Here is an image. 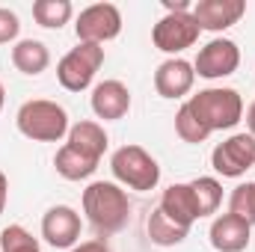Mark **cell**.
Returning a JSON list of instances; mask_svg holds the SVG:
<instances>
[{"label":"cell","mask_w":255,"mask_h":252,"mask_svg":"<svg viewBox=\"0 0 255 252\" xmlns=\"http://www.w3.org/2000/svg\"><path fill=\"white\" fill-rule=\"evenodd\" d=\"M83 214L98 238H110L128 226L130 199L116 181H92L83 190Z\"/></svg>","instance_id":"6da1fadb"},{"label":"cell","mask_w":255,"mask_h":252,"mask_svg":"<svg viewBox=\"0 0 255 252\" xmlns=\"http://www.w3.org/2000/svg\"><path fill=\"white\" fill-rule=\"evenodd\" d=\"M15 127L21 130V136L33 139V142H60L68 136V113L63 104L51 101V98H30L18 107L15 113Z\"/></svg>","instance_id":"7a4b0ae2"},{"label":"cell","mask_w":255,"mask_h":252,"mask_svg":"<svg viewBox=\"0 0 255 252\" xmlns=\"http://www.w3.org/2000/svg\"><path fill=\"white\" fill-rule=\"evenodd\" d=\"M190 110L199 116V122L214 130H232L244 119V98L232 86H208L190 95Z\"/></svg>","instance_id":"3957f363"},{"label":"cell","mask_w":255,"mask_h":252,"mask_svg":"<svg viewBox=\"0 0 255 252\" xmlns=\"http://www.w3.org/2000/svg\"><path fill=\"white\" fill-rule=\"evenodd\" d=\"M110 169H113V178L130 190H154L160 181V166L157 160L142 148V145H122L113 151L110 157Z\"/></svg>","instance_id":"277c9868"},{"label":"cell","mask_w":255,"mask_h":252,"mask_svg":"<svg viewBox=\"0 0 255 252\" xmlns=\"http://www.w3.org/2000/svg\"><path fill=\"white\" fill-rule=\"evenodd\" d=\"M101 65H104V48L101 45L77 42V48H71L57 63V80L68 92H83L92 86Z\"/></svg>","instance_id":"5b68a950"},{"label":"cell","mask_w":255,"mask_h":252,"mask_svg":"<svg viewBox=\"0 0 255 252\" xmlns=\"http://www.w3.org/2000/svg\"><path fill=\"white\" fill-rule=\"evenodd\" d=\"M74 33L77 42H89V45H101L113 42L122 33V12L116 3H92L86 6L77 21H74Z\"/></svg>","instance_id":"8992f818"},{"label":"cell","mask_w":255,"mask_h":252,"mask_svg":"<svg viewBox=\"0 0 255 252\" xmlns=\"http://www.w3.org/2000/svg\"><path fill=\"white\" fill-rule=\"evenodd\" d=\"M199 24L193 18V12H166L154 27H151V42L157 51L178 57L181 51L193 48L199 42Z\"/></svg>","instance_id":"52a82bcc"},{"label":"cell","mask_w":255,"mask_h":252,"mask_svg":"<svg viewBox=\"0 0 255 252\" xmlns=\"http://www.w3.org/2000/svg\"><path fill=\"white\" fill-rule=\"evenodd\" d=\"M211 166L217 175L223 178H241L255 166V136L241 130L232 133L229 139H223L214 151H211Z\"/></svg>","instance_id":"ba28073f"},{"label":"cell","mask_w":255,"mask_h":252,"mask_svg":"<svg viewBox=\"0 0 255 252\" xmlns=\"http://www.w3.org/2000/svg\"><path fill=\"white\" fill-rule=\"evenodd\" d=\"M238 65H241V48H238V42H232L226 36H217L205 48H199L193 71L199 77H205V80H223V77L235 74Z\"/></svg>","instance_id":"9c48e42d"},{"label":"cell","mask_w":255,"mask_h":252,"mask_svg":"<svg viewBox=\"0 0 255 252\" xmlns=\"http://www.w3.org/2000/svg\"><path fill=\"white\" fill-rule=\"evenodd\" d=\"M80 214L71 205H54L45 211L42 217V238L54 247V250H71L80 244Z\"/></svg>","instance_id":"30bf717a"},{"label":"cell","mask_w":255,"mask_h":252,"mask_svg":"<svg viewBox=\"0 0 255 252\" xmlns=\"http://www.w3.org/2000/svg\"><path fill=\"white\" fill-rule=\"evenodd\" d=\"M247 12L244 0H196L193 3V18L199 24V30L208 33H223L229 27H235Z\"/></svg>","instance_id":"8fae6325"},{"label":"cell","mask_w":255,"mask_h":252,"mask_svg":"<svg viewBox=\"0 0 255 252\" xmlns=\"http://www.w3.org/2000/svg\"><path fill=\"white\" fill-rule=\"evenodd\" d=\"M89 107H92V113L98 119L119 122V119H125L128 110H130V89L122 80H101V83L92 86Z\"/></svg>","instance_id":"7c38bea8"},{"label":"cell","mask_w":255,"mask_h":252,"mask_svg":"<svg viewBox=\"0 0 255 252\" xmlns=\"http://www.w3.org/2000/svg\"><path fill=\"white\" fill-rule=\"evenodd\" d=\"M193 83H196L193 63L181 60V57L163 60V63L157 65V71H154V92H157L160 98H169V101L184 98L193 89Z\"/></svg>","instance_id":"4fadbf2b"},{"label":"cell","mask_w":255,"mask_h":252,"mask_svg":"<svg viewBox=\"0 0 255 252\" xmlns=\"http://www.w3.org/2000/svg\"><path fill=\"white\" fill-rule=\"evenodd\" d=\"M250 235H253V226L235 214H220L214 217L211 229H208V238H211V247L217 252H244L250 247Z\"/></svg>","instance_id":"5bb4252c"},{"label":"cell","mask_w":255,"mask_h":252,"mask_svg":"<svg viewBox=\"0 0 255 252\" xmlns=\"http://www.w3.org/2000/svg\"><path fill=\"white\" fill-rule=\"evenodd\" d=\"M65 142H68L71 148H77L80 154H86V157H92V160H101L104 151H107V145H110V136H107V130H104L101 122L83 119V122H74V125L68 127Z\"/></svg>","instance_id":"9a60e30c"},{"label":"cell","mask_w":255,"mask_h":252,"mask_svg":"<svg viewBox=\"0 0 255 252\" xmlns=\"http://www.w3.org/2000/svg\"><path fill=\"white\" fill-rule=\"evenodd\" d=\"M169 220H175L178 226L193 229V223L199 220V208H196V199H193L190 181L187 184H169L160 196V205H157Z\"/></svg>","instance_id":"2e32d148"},{"label":"cell","mask_w":255,"mask_h":252,"mask_svg":"<svg viewBox=\"0 0 255 252\" xmlns=\"http://www.w3.org/2000/svg\"><path fill=\"white\" fill-rule=\"evenodd\" d=\"M12 65H15L21 74L36 77V74H42V71L51 65V51H48V45L39 42V39H21V42H15V48H12Z\"/></svg>","instance_id":"e0dca14e"},{"label":"cell","mask_w":255,"mask_h":252,"mask_svg":"<svg viewBox=\"0 0 255 252\" xmlns=\"http://www.w3.org/2000/svg\"><path fill=\"white\" fill-rule=\"evenodd\" d=\"M98 163H101V160H92V157L80 154V151L71 148L68 142L60 145L57 154H54V169H57V175L65 178V181H86V178L98 169Z\"/></svg>","instance_id":"ac0fdd59"},{"label":"cell","mask_w":255,"mask_h":252,"mask_svg":"<svg viewBox=\"0 0 255 252\" xmlns=\"http://www.w3.org/2000/svg\"><path fill=\"white\" fill-rule=\"evenodd\" d=\"M145 232H148V238H151L154 247H178V244H184L187 235H190V229H184V226H178L175 220H169L160 208L151 211V217H148V223H145Z\"/></svg>","instance_id":"d6986e66"},{"label":"cell","mask_w":255,"mask_h":252,"mask_svg":"<svg viewBox=\"0 0 255 252\" xmlns=\"http://www.w3.org/2000/svg\"><path fill=\"white\" fill-rule=\"evenodd\" d=\"M193 199H196V208H199V220L202 217H214L223 205V184L214 178V175H199L190 181Z\"/></svg>","instance_id":"ffe728a7"},{"label":"cell","mask_w":255,"mask_h":252,"mask_svg":"<svg viewBox=\"0 0 255 252\" xmlns=\"http://www.w3.org/2000/svg\"><path fill=\"white\" fill-rule=\"evenodd\" d=\"M71 15H74L71 0H36L33 3V18L45 30H60V27H65L71 21Z\"/></svg>","instance_id":"44dd1931"},{"label":"cell","mask_w":255,"mask_h":252,"mask_svg":"<svg viewBox=\"0 0 255 252\" xmlns=\"http://www.w3.org/2000/svg\"><path fill=\"white\" fill-rule=\"evenodd\" d=\"M175 133H178L184 142H190V145H199V142H205V139L211 136V130L199 122V116L190 110L187 101H184V104L178 107V113H175Z\"/></svg>","instance_id":"7402d4cb"},{"label":"cell","mask_w":255,"mask_h":252,"mask_svg":"<svg viewBox=\"0 0 255 252\" xmlns=\"http://www.w3.org/2000/svg\"><path fill=\"white\" fill-rule=\"evenodd\" d=\"M0 252H42V247L24 226L12 223L0 232Z\"/></svg>","instance_id":"603a6c76"},{"label":"cell","mask_w":255,"mask_h":252,"mask_svg":"<svg viewBox=\"0 0 255 252\" xmlns=\"http://www.w3.org/2000/svg\"><path fill=\"white\" fill-rule=\"evenodd\" d=\"M229 214L247 220L250 226H255V181L238 184L229 196Z\"/></svg>","instance_id":"cb8c5ba5"},{"label":"cell","mask_w":255,"mask_h":252,"mask_svg":"<svg viewBox=\"0 0 255 252\" xmlns=\"http://www.w3.org/2000/svg\"><path fill=\"white\" fill-rule=\"evenodd\" d=\"M18 33H21V21H18V15H15L12 9L0 6V45L15 42V39H18Z\"/></svg>","instance_id":"d4e9b609"},{"label":"cell","mask_w":255,"mask_h":252,"mask_svg":"<svg viewBox=\"0 0 255 252\" xmlns=\"http://www.w3.org/2000/svg\"><path fill=\"white\" fill-rule=\"evenodd\" d=\"M68 252H110V247H107L104 238H92V241H83V244L71 247Z\"/></svg>","instance_id":"484cf974"},{"label":"cell","mask_w":255,"mask_h":252,"mask_svg":"<svg viewBox=\"0 0 255 252\" xmlns=\"http://www.w3.org/2000/svg\"><path fill=\"white\" fill-rule=\"evenodd\" d=\"M163 9L166 12H193V3H187V0H163Z\"/></svg>","instance_id":"4316f807"},{"label":"cell","mask_w":255,"mask_h":252,"mask_svg":"<svg viewBox=\"0 0 255 252\" xmlns=\"http://www.w3.org/2000/svg\"><path fill=\"white\" fill-rule=\"evenodd\" d=\"M6 202H9V178H6V172L0 169V214L6 211Z\"/></svg>","instance_id":"83f0119b"},{"label":"cell","mask_w":255,"mask_h":252,"mask_svg":"<svg viewBox=\"0 0 255 252\" xmlns=\"http://www.w3.org/2000/svg\"><path fill=\"white\" fill-rule=\"evenodd\" d=\"M247 127H250L247 133H253V136H255V101L247 107Z\"/></svg>","instance_id":"f1b7e54d"},{"label":"cell","mask_w":255,"mask_h":252,"mask_svg":"<svg viewBox=\"0 0 255 252\" xmlns=\"http://www.w3.org/2000/svg\"><path fill=\"white\" fill-rule=\"evenodd\" d=\"M3 104H6V89H3V83H0V110H3Z\"/></svg>","instance_id":"f546056e"}]
</instances>
